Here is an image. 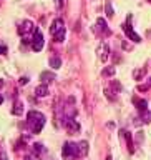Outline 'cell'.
I'll use <instances>...</instances> for the list:
<instances>
[{"label":"cell","instance_id":"7a4b0ae2","mask_svg":"<svg viewBox=\"0 0 151 160\" xmlns=\"http://www.w3.org/2000/svg\"><path fill=\"white\" fill-rule=\"evenodd\" d=\"M62 155H63V160L82 158V155H80V147H78L77 142H65L63 148H62Z\"/></svg>","mask_w":151,"mask_h":160},{"label":"cell","instance_id":"277c9868","mask_svg":"<svg viewBox=\"0 0 151 160\" xmlns=\"http://www.w3.org/2000/svg\"><path fill=\"white\" fill-rule=\"evenodd\" d=\"M35 30L37 28H35V23L32 20H23V22L18 25V33L23 35V37H27L30 33H35Z\"/></svg>","mask_w":151,"mask_h":160},{"label":"cell","instance_id":"9a60e30c","mask_svg":"<svg viewBox=\"0 0 151 160\" xmlns=\"http://www.w3.org/2000/svg\"><path fill=\"white\" fill-rule=\"evenodd\" d=\"M33 153L37 155V157H40V155L45 153V147L42 143H33Z\"/></svg>","mask_w":151,"mask_h":160},{"label":"cell","instance_id":"5b68a950","mask_svg":"<svg viewBox=\"0 0 151 160\" xmlns=\"http://www.w3.org/2000/svg\"><path fill=\"white\" fill-rule=\"evenodd\" d=\"M63 127L68 133H77L80 130V123L75 120V117H63Z\"/></svg>","mask_w":151,"mask_h":160},{"label":"cell","instance_id":"ffe728a7","mask_svg":"<svg viewBox=\"0 0 151 160\" xmlns=\"http://www.w3.org/2000/svg\"><path fill=\"white\" fill-rule=\"evenodd\" d=\"M106 15L108 17H113V7H111L110 2H106Z\"/></svg>","mask_w":151,"mask_h":160},{"label":"cell","instance_id":"cb8c5ba5","mask_svg":"<svg viewBox=\"0 0 151 160\" xmlns=\"http://www.w3.org/2000/svg\"><path fill=\"white\" fill-rule=\"evenodd\" d=\"M7 52V47H5V45H0V53H5Z\"/></svg>","mask_w":151,"mask_h":160},{"label":"cell","instance_id":"8992f818","mask_svg":"<svg viewBox=\"0 0 151 160\" xmlns=\"http://www.w3.org/2000/svg\"><path fill=\"white\" fill-rule=\"evenodd\" d=\"M32 48L35 50V52H40V50L43 48V43H45V40H43V33L40 32V30H35V33H33V37H32Z\"/></svg>","mask_w":151,"mask_h":160},{"label":"cell","instance_id":"4316f807","mask_svg":"<svg viewBox=\"0 0 151 160\" xmlns=\"http://www.w3.org/2000/svg\"><path fill=\"white\" fill-rule=\"evenodd\" d=\"M2 102H3V97H2V93H0V105H2Z\"/></svg>","mask_w":151,"mask_h":160},{"label":"cell","instance_id":"e0dca14e","mask_svg":"<svg viewBox=\"0 0 151 160\" xmlns=\"http://www.w3.org/2000/svg\"><path fill=\"white\" fill-rule=\"evenodd\" d=\"M103 77H113L115 73H116V68L115 67H106V68H103Z\"/></svg>","mask_w":151,"mask_h":160},{"label":"cell","instance_id":"8fae6325","mask_svg":"<svg viewBox=\"0 0 151 160\" xmlns=\"http://www.w3.org/2000/svg\"><path fill=\"white\" fill-rule=\"evenodd\" d=\"M35 95H37V97H47L48 95V85L47 83H42V85H38L37 88H35Z\"/></svg>","mask_w":151,"mask_h":160},{"label":"cell","instance_id":"52a82bcc","mask_svg":"<svg viewBox=\"0 0 151 160\" xmlns=\"http://www.w3.org/2000/svg\"><path fill=\"white\" fill-rule=\"evenodd\" d=\"M97 53H98V58L101 60V62H106L108 57H110V47H108V43L106 42L100 43L98 48H97Z\"/></svg>","mask_w":151,"mask_h":160},{"label":"cell","instance_id":"4fadbf2b","mask_svg":"<svg viewBox=\"0 0 151 160\" xmlns=\"http://www.w3.org/2000/svg\"><path fill=\"white\" fill-rule=\"evenodd\" d=\"M12 113H15V115H22V113H23V103L20 102V100H17V102L13 103Z\"/></svg>","mask_w":151,"mask_h":160},{"label":"cell","instance_id":"484cf974","mask_svg":"<svg viewBox=\"0 0 151 160\" xmlns=\"http://www.w3.org/2000/svg\"><path fill=\"white\" fill-rule=\"evenodd\" d=\"M23 160H33V157H30V155H27V157H25Z\"/></svg>","mask_w":151,"mask_h":160},{"label":"cell","instance_id":"603a6c76","mask_svg":"<svg viewBox=\"0 0 151 160\" xmlns=\"http://www.w3.org/2000/svg\"><path fill=\"white\" fill-rule=\"evenodd\" d=\"M123 48L125 50H131V45H128L126 42H123Z\"/></svg>","mask_w":151,"mask_h":160},{"label":"cell","instance_id":"3957f363","mask_svg":"<svg viewBox=\"0 0 151 160\" xmlns=\"http://www.w3.org/2000/svg\"><path fill=\"white\" fill-rule=\"evenodd\" d=\"M50 33L55 38V42H63L65 40V22L62 18H55L50 25Z\"/></svg>","mask_w":151,"mask_h":160},{"label":"cell","instance_id":"9c48e42d","mask_svg":"<svg viewBox=\"0 0 151 160\" xmlns=\"http://www.w3.org/2000/svg\"><path fill=\"white\" fill-rule=\"evenodd\" d=\"M123 30H125V33H126V37H130V38L133 40V42H136V43L141 42V37H139V35L134 32L133 27H131L130 23H125V25H123Z\"/></svg>","mask_w":151,"mask_h":160},{"label":"cell","instance_id":"5bb4252c","mask_svg":"<svg viewBox=\"0 0 151 160\" xmlns=\"http://www.w3.org/2000/svg\"><path fill=\"white\" fill-rule=\"evenodd\" d=\"M40 78H42L43 83H50V82H53V80H55V75L50 73V72H43L42 75H40Z\"/></svg>","mask_w":151,"mask_h":160},{"label":"cell","instance_id":"ac0fdd59","mask_svg":"<svg viewBox=\"0 0 151 160\" xmlns=\"http://www.w3.org/2000/svg\"><path fill=\"white\" fill-rule=\"evenodd\" d=\"M139 117H141V120L143 122H151V113H149V110L146 108V110H143V112H139Z\"/></svg>","mask_w":151,"mask_h":160},{"label":"cell","instance_id":"ba28073f","mask_svg":"<svg viewBox=\"0 0 151 160\" xmlns=\"http://www.w3.org/2000/svg\"><path fill=\"white\" fill-rule=\"evenodd\" d=\"M97 30L98 33H101L103 37H110L111 35V30L108 28V23H106V20H103V18H98L97 20Z\"/></svg>","mask_w":151,"mask_h":160},{"label":"cell","instance_id":"44dd1931","mask_svg":"<svg viewBox=\"0 0 151 160\" xmlns=\"http://www.w3.org/2000/svg\"><path fill=\"white\" fill-rule=\"evenodd\" d=\"M27 82H28V78H27V77H22V78H20V85H25Z\"/></svg>","mask_w":151,"mask_h":160},{"label":"cell","instance_id":"f1b7e54d","mask_svg":"<svg viewBox=\"0 0 151 160\" xmlns=\"http://www.w3.org/2000/svg\"><path fill=\"white\" fill-rule=\"evenodd\" d=\"M148 85H149V87H151V78H149V80H148Z\"/></svg>","mask_w":151,"mask_h":160},{"label":"cell","instance_id":"83f0119b","mask_svg":"<svg viewBox=\"0 0 151 160\" xmlns=\"http://www.w3.org/2000/svg\"><path fill=\"white\" fill-rule=\"evenodd\" d=\"M106 160H113V158H111V155H108V157H106Z\"/></svg>","mask_w":151,"mask_h":160},{"label":"cell","instance_id":"30bf717a","mask_svg":"<svg viewBox=\"0 0 151 160\" xmlns=\"http://www.w3.org/2000/svg\"><path fill=\"white\" fill-rule=\"evenodd\" d=\"M120 137L126 140V143H128V150H130V153H133L134 152V143H133V140H131V135H130L126 130H121V133H120Z\"/></svg>","mask_w":151,"mask_h":160},{"label":"cell","instance_id":"2e32d148","mask_svg":"<svg viewBox=\"0 0 151 160\" xmlns=\"http://www.w3.org/2000/svg\"><path fill=\"white\" fill-rule=\"evenodd\" d=\"M60 65H62V60H60V57H52V58H50V67H52L53 70L60 68Z\"/></svg>","mask_w":151,"mask_h":160},{"label":"cell","instance_id":"7c38bea8","mask_svg":"<svg viewBox=\"0 0 151 160\" xmlns=\"http://www.w3.org/2000/svg\"><path fill=\"white\" fill-rule=\"evenodd\" d=\"M133 102H134V105H136V108L139 110V112H143V110H146V108H148V102H146V100H143V98L134 97V98H133Z\"/></svg>","mask_w":151,"mask_h":160},{"label":"cell","instance_id":"d6986e66","mask_svg":"<svg viewBox=\"0 0 151 160\" xmlns=\"http://www.w3.org/2000/svg\"><path fill=\"white\" fill-rule=\"evenodd\" d=\"M144 73H146V70H144V68H138V70H134L133 77H134V80H141L144 77Z\"/></svg>","mask_w":151,"mask_h":160},{"label":"cell","instance_id":"6da1fadb","mask_svg":"<svg viewBox=\"0 0 151 160\" xmlns=\"http://www.w3.org/2000/svg\"><path fill=\"white\" fill-rule=\"evenodd\" d=\"M45 122H47L45 115L42 112H38V110H30L27 115V127L32 133L42 132V128L45 127Z\"/></svg>","mask_w":151,"mask_h":160},{"label":"cell","instance_id":"7402d4cb","mask_svg":"<svg viewBox=\"0 0 151 160\" xmlns=\"http://www.w3.org/2000/svg\"><path fill=\"white\" fill-rule=\"evenodd\" d=\"M55 3H57V7H58V8H62V5H63V0H55Z\"/></svg>","mask_w":151,"mask_h":160},{"label":"cell","instance_id":"d4e9b609","mask_svg":"<svg viewBox=\"0 0 151 160\" xmlns=\"http://www.w3.org/2000/svg\"><path fill=\"white\" fill-rule=\"evenodd\" d=\"M0 160H7V155H5L3 152H0Z\"/></svg>","mask_w":151,"mask_h":160},{"label":"cell","instance_id":"f546056e","mask_svg":"<svg viewBox=\"0 0 151 160\" xmlns=\"http://www.w3.org/2000/svg\"><path fill=\"white\" fill-rule=\"evenodd\" d=\"M148 2H149V3H151V0H148Z\"/></svg>","mask_w":151,"mask_h":160}]
</instances>
